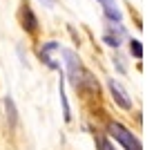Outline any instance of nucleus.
Masks as SVG:
<instances>
[{"label": "nucleus", "instance_id": "obj_1", "mask_svg": "<svg viewBox=\"0 0 154 150\" xmlns=\"http://www.w3.org/2000/svg\"><path fill=\"white\" fill-rule=\"evenodd\" d=\"M107 132H109V137L116 139V141L121 143L125 150H143L141 146V141L136 139L134 135H132L130 130H127L125 126H121L119 121H112V123H107Z\"/></svg>", "mask_w": 154, "mask_h": 150}, {"label": "nucleus", "instance_id": "obj_2", "mask_svg": "<svg viewBox=\"0 0 154 150\" xmlns=\"http://www.w3.org/2000/svg\"><path fill=\"white\" fill-rule=\"evenodd\" d=\"M63 58H65V65H67V72H69L72 83L76 85V88H78V85H83L87 72H85V67H83L78 54H76V52H72V49H63Z\"/></svg>", "mask_w": 154, "mask_h": 150}, {"label": "nucleus", "instance_id": "obj_3", "mask_svg": "<svg viewBox=\"0 0 154 150\" xmlns=\"http://www.w3.org/2000/svg\"><path fill=\"white\" fill-rule=\"evenodd\" d=\"M20 25H23V29L27 31V34H36V31H38V18H36L29 0H23V2H20Z\"/></svg>", "mask_w": 154, "mask_h": 150}, {"label": "nucleus", "instance_id": "obj_4", "mask_svg": "<svg viewBox=\"0 0 154 150\" xmlns=\"http://www.w3.org/2000/svg\"><path fill=\"white\" fill-rule=\"evenodd\" d=\"M107 90H109V94H112V99H114L123 110H132V99H130V94L125 92V88H123L119 81L107 78Z\"/></svg>", "mask_w": 154, "mask_h": 150}, {"label": "nucleus", "instance_id": "obj_5", "mask_svg": "<svg viewBox=\"0 0 154 150\" xmlns=\"http://www.w3.org/2000/svg\"><path fill=\"white\" fill-rule=\"evenodd\" d=\"M98 2L103 5V14H105V18L119 25L123 16H121V9L116 7V0H98Z\"/></svg>", "mask_w": 154, "mask_h": 150}, {"label": "nucleus", "instance_id": "obj_6", "mask_svg": "<svg viewBox=\"0 0 154 150\" xmlns=\"http://www.w3.org/2000/svg\"><path fill=\"white\" fill-rule=\"evenodd\" d=\"M5 114H7V121H9V128H16L18 126V110H16V103L11 96H5Z\"/></svg>", "mask_w": 154, "mask_h": 150}, {"label": "nucleus", "instance_id": "obj_7", "mask_svg": "<svg viewBox=\"0 0 154 150\" xmlns=\"http://www.w3.org/2000/svg\"><path fill=\"white\" fill-rule=\"evenodd\" d=\"M58 94H60V103H63V116H65V121H72V112H69V103H67V96H65L63 76H60V81H58Z\"/></svg>", "mask_w": 154, "mask_h": 150}, {"label": "nucleus", "instance_id": "obj_8", "mask_svg": "<svg viewBox=\"0 0 154 150\" xmlns=\"http://www.w3.org/2000/svg\"><path fill=\"white\" fill-rule=\"evenodd\" d=\"M103 40H105V45H109V47H119L121 45V36H116V34H112V31H105L103 34Z\"/></svg>", "mask_w": 154, "mask_h": 150}, {"label": "nucleus", "instance_id": "obj_9", "mask_svg": "<svg viewBox=\"0 0 154 150\" xmlns=\"http://www.w3.org/2000/svg\"><path fill=\"white\" fill-rule=\"evenodd\" d=\"M130 52H132V56H134V58H143V45H141V40L132 38L130 40Z\"/></svg>", "mask_w": 154, "mask_h": 150}, {"label": "nucleus", "instance_id": "obj_10", "mask_svg": "<svg viewBox=\"0 0 154 150\" xmlns=\"http://www.w3.org/2000/svg\"><path fill=\"white\" fill-rule=\"evenodd\" d=\"M98 148L100 150H114V146L107 141V139H98Z\"/></svg>", "mask_w": 154, "mask_h": 150}, {"label": "nucleus", "instance_id": "obj_11", "mask_svg": "<svg viewBox=\"0 0 154 150\" xmlns=\"http://www.w3.org/2000/svg\"><path fill=\"white\" fill-rule=\"evenodd\" d=\"M40 2H42V7H54L56 0H40Z\"/></svg>", "mask_w": 154, "mask_h": 150}]
</instances>
